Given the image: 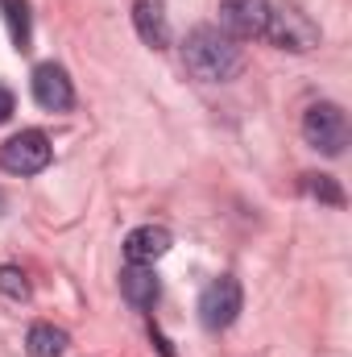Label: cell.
Returning <instances> with one entry per match:
<instances>
[{
    "mask_svg": "<svg viewBox=\"0 0 352 357\" xmlns=\"http://www.w3.org/2000/svg\"><path fill=\"white\" fill-rule=\"evenodd\" d=\"M182 67L199 84H228L245 71V54L220 25H195L182 42Z\"/></svg>",
    "mask_w": 352,
    "mask_h": 357,
    "instance_id": "obj_1",
    "label": "cell"
},
{
    "mask_svg": "<svg viewBox=\"0 0 352 357\" xmlns=\"http://www.w3.org/2000/svg\"><path fill=\"white\" fill-rule=\"evenodd\" d=\"M303 142L328 158H340L344 146H349V116L340 104L323 100V104H311L303 112Z\"/></svg>",
    "mask_w": 352,
    "mask_h": 357,
    "instance_id": "obj_2",
    "label": "cell"
},
{
    "mask_svg": "<svg viewBox=\"0 0 352 357\" xmlns=\"http://www.w3.org/2000/svg\"><path fill=\"white\" fill-rule=\"evenodd\" d=\"M241 307H245V291H241V282H237L232 274L211 278V282L203 287V295H199V320H203V328H211V333L232 328L237 316H241Z\"/></svg>",
    "mask_w": 352,
    "mask_h": 357,
    "instance_id": "obj_3",
    "label": "cell"
},
{
    "mask_svg": "<svg viewBox=\"0 0 352 357\" xmlns=\"http://www.w3.org/2000/svg\"><path fill=\"white\" fill-rule=\"evenodd\" d=\"M265 38L278 46V50H294V54H307L319 46V29L307 13L290 8V4H278L269 8V25H265Z\"/></svg>",
    "mask_w": 352,
    "mask_h": 357,
    "instance_id": "obj_4",
    "label": "cell"
},
{
    "mask_svg": "<svg viewBox=\"0 0 352 357\" xmlns=\"http://www.w3.org/2000/svg\"><path fill=\"white\" fill-rule=\"evenodd\" d=\"M50 137L42 129H21L0 146V167L8 175H42L50 167Z\"/></svg>",
    "mask_w": 352,
    "mask_h": 357,
    "instance_id": "obj_5",
    "label": "cell"
},
{
    "mask_svg": "<svg viewBox=\"0 0 352 357\" xmlns=\"http://www.w3.org/2000/svg\"><path fill=\"white\" fill-rule=\"evenodd\" d=\"M269 0H220V29L228 38H265L269 25Z\"/></svg>",
    "mask_w": 352,
    "mask_h": 357,
    "instance_id": "obj_6",
    "label": "cell"
},
{
    "mask_svg": "<svg viewBox=\"0 0 352 357\" xmlns=\"http://www.w3.org/2000/svg\"><path fill=\"white\" fill-rule=\"evenodd\" d=\"M29 88H33V100H38L46 112H67V108L75 104V84H71L67 67H58V63H42V67H33Z\"/></svg>",
    "mask_w": 352,
    "mask_h": 357,
    "instance_id": "obj_7",
    "label": "cell"
},
{
    "mask_svg": "<svg viewBox=\"0 0 352 357\" xmlns=\"http://www.w3.org/2000/svg\"><path fill=\"white\" fill-rule=\"evenodd\" d=\"M170 245H175L170 229H162V225H141V229H133V233L125 237V258H129V262H141V266H154L158 258L170 254Z\"/></svg>",
    "mask_w": 352,
    "mask_h": 357,
    "instance_id": "obj_8",
    "label": "cell"
},
{
    "mask_svg": "<svg viewBox=\"0 0 352 357\" xmlns=\"http://www.w3.org/2000/svg\"><path fill=\"white\" fill-rule=\"evenodd\" d=\"M133 25L137 38L154 50L170 46V17H166V0H133Z\"/></svg>",
    "mask_w": 352,
    "mask_h": 357,
    "instance_id": "obj_9",
    "label": "cell"
},
{
    "mask_svg": "<svg viewBox=\"0 0 352 357\" xmlns=\"http://www.w3.org/2000/svg\"><path fill=\"white\" fill-rule=\"evenodd\" d=\"M120 295H125V299H129L137 312H150V307L162 299V282H158L154 266L129 262V266L120 270Z\"/></svg>",
    "mask_w": 352,
    "mask_h": 357,
    "instance_id": "obj_10",
    "label": "cell"
},
{
    "mask_svg": "<svg viewBox=\"0 0 352 357\" xmlns=\"http://www.w3.org/2000/svg\"><path fill=\"white\" fill-rule=\"evenodd\" d=\"M25 345H29V357H63L71 349V337H67V328H58V324H33L29 328V337H25Z\"/></svg>",
    "mask_w": 352,
    "mask_h": 357,
    "instance_id": "obj_11",
    "label": "cell"
},
{
    "mask_svg": "<svg viewBox=\"0 0 352 357\" xmlns=\"http://www.w3.org/2000/svg\"><path fill=\"white\" fill-rule=\"evenodd\" d=\"M0 13H4V25H8V38L17 50H29L33 42V17H29V0H0Z\"/></svg>",
    "mask_w": 352,
    "mask_h": 357,
    "instance_id": "obj_12",
    "label": "cell"
},
{
    "mask_svg": "<svg viewBox=\"0 0 352 357\" xmlns=\"http://www.w3.org/2000/svg\"><path fill=\"white\" fill-rule=\"evenodd\" d=\"M303 191L319 204H332V208H344V191L332 175H303Z\"/></svg>",
    "mask_w": 352,
    "mask_h": 357,
    "instance_id": "obj_13",
    "label": "cell"
},
{
    "mask_svg": "<svg viewBox=\"0 0 352 357\" xmlns=\"http://www.w3.org/2000/svg\"><path fill=\"white\" fill-rule=\"evenodd\" d=\"M0 295L25 303V299H29V278H25V270L21 266H0Z\"/></svg>",
    "mask_w": 352,
    "mask_h": 357,
    "instance_id": "obj_14",
    "label": "cell"
},
{
    "mask_svg": "<svg viewBox=\"0 0 352 357\" xmlns=\"http://www.w3.org/2000/svg\"><path fill=\"white\" fill-rule=\"evenodd\" d=\"M13 112H17V100H13V91L0 84V125H4V121H8Z\"/></svg>",
    "mask_w": 352,
    "mask_h": 357,
    "instance_id": "obj_15",
    "label": "cell"
}]
</instances>
